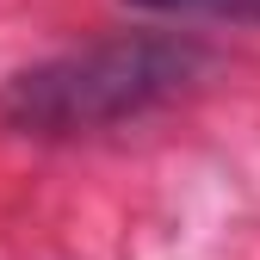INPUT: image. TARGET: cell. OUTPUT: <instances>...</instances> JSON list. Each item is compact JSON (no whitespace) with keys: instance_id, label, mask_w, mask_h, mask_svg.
Masks as SVG:
<instances>
[{"instance_id":"1","label":"cell","mask_w":260,"mask_h":260,"mask_svg":"<svg viewBox=\"0 0 260 260\" xmlns=\"http://www.w3.org/2000/svg\"><path fill=\"white\" fill-rule=\"evenodd\" d=\"M205 75V44L118 31V38L31 62L0 87V124L19 137H93L130 118H149Z\"/></svg>"},{"instance_id":"2","label":"cell","mask_w":260,"mask_h":260,"mask_svg":"<svg viewBox=\"0 0 260 260\" xmlns=\"http://www.w3.org/2000/svg\"><path fill=\"white\" fill-rule=\"evenodd\" d=\"M124 7L155 19H260V0H124Z\"/></svg>"}]
</instances>
